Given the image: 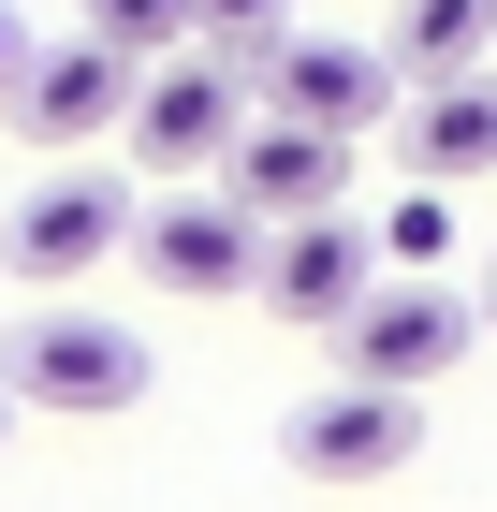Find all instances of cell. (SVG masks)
Segmentation results:
<instances>
[{"mask_svg":"<svg viewBox=\"0 0 497 512\" xmlns=\"http://www.w3.org/2000/svg\"><path fill=\"white\" fill-rule=\"evenodd\" d=\"M147 381H161L147 337L117 308H74V293H44V308L0 337V395H15V410H88V425H103V410H132Z\"/></svg>","mask_w":497,"mask_h":512,"instance_id":"obj_1","label":"cell"},{"mask_svg":"<svg viewBox=\"0 0 497 512\" xmlns=\"http://www.w3.org/2000/svg\"><path fill=\"white\" fill-rule=\"evenodd\" d=\"M468 337H483V322H468L454 278H366L351 322H337V366L381 381V395H439V381L468 366Z\"/></svg>","mask_w":497,"mask_h":512,"instance_id":"obj_2","label":"cell"},{"mask_svg":"<svg viewBox=\"0 0 497 512\" xmlns=\"http://www.w3.org/2000/svg\"><path fill=\"white\" fill-rule=\"evenodd\" d=\"M249 88H264V118H293V132H337V147H366V132H381L395 103H410L381 44H337V30H278L264 59H249Z\"/></svg>","mask_w":497,"mask_h":512,"instance_id":"obj_3","label":"cell"},{"mask_svg":"<svg viewBox=\"0 0 497 512\" xmlns=\"http://www.w3.org/2000/svg\"><path fill=\"white\" fill-rule=\"evenodd\" d=\"M234 132H249V74H234V59H205V44H176V59H147V74H132L117 147L161 161V176H220Z\"/></svg>","mask_w":497,"mask_h":512,"instance_id":"obj_4","label":"cell"},{"mask_svg":"<svg viewBox=\"0 0 497 512\" xmlns=\"http://www.w3.org/2000/svg\"><path fill=\"white\" fill-rule=\"evenodd\" d=\"M132 74H147V59H117V44H30V59H15V74H0V118L30 132L44 161H88L103 147L117 118H132Z\"/></svg>","mask_w":497,"mask_h":512,"instance_id":"obj_5","label":"cell"},{"mask_svg":"<svg viewBox=\"0 0 497 512\" xmlns=\"http://www.w3.org/2000/svg\"><path fill=\"white\" fill-rule=\"evenodd\" d=\"M132 176H103V161H59V176H44L30 205H15V220H0V264L15 278H103L117 249H132Z\"/></svg>","mask_w":497,"mask_h":512,"instance_id":"obj_6","label":"cell"},{"mask_svg":"<svg viewBox=\"0 0 497 512\" xmlns=\"http://www.w3.org/2000/svg\"><path fill=\"white\" fill-rule=\"evenodd\" d=\"M410 454H424V395H381V381L293 395V425H278V469L293 483H395Z\"/></svg>","mask_w":497,"mask_h":512,"instance_id":"obj_7","label":"cell"},{"mask_svg":"<svg viewBox=\"0 0 497 512\" xmlns=\"http://www.w3.org/2000/svg\"><path fill=\"white\" fill-rule=\"evenodd\" d=\"M205 191H220L234 220H264V235H278V220H337V205H351V147H337V132H293V118H249Z\"/></svg>","mask_w":497,"mask_h":512,"instance_id":"obj_8","label":"cell"},{"mask_svg":"<svg viewBox=\"0 0 497 512\" xmlns=\"http://www.w3.org/2000/svg\"><path fill=\"white\" fill-rule=\"evenodd\" d=\"M132 264L161 278V293H249V264H264V220H234L205 176H176V191L132 205Z\"/></svg>","mask_w":497,"mask_h":512,"instance_id":"obj_9","label":"cell"},{"mask_svg":"<svg viewBox=\"0 0 497 512\" xmlns=\"http://www.w3.org/2000/svg\"><path fill=\"white\" fill-rule=\"evenodd\" d=\"M366 278H381V249H366V220L337 205V220H278V235H264V264H249V293H264L278 322H307V337H337Z\"/></svg>","mask_w":497,"mask_h":512,"instance_id":"obj_10","label":"cell"},{"mask_svg":"<svg viewBox=\"0 0 497 512\" xmlns=\"http://www.w3.org/2000/svg\"><path fill=\"white\" fill-rule=\"evenodd\" d=\"M395 161H410L424 191H468V176H497V59L483 74H439L395 103Z\"/></svg>","mask_w":497,"mask_h":512,"instance_id":"obj_11","label":"cell"},{"mask_svg":"<svg viewBox=\"0 0 497 512\" xmlns=\"http://www.w3.org/2000/svg\"><path fill=\"white\" fill-rule=\"evenodd\" d=\"M395 88H439V74H483L497 59V0H395V30H381Z\"/></svg>","mask_w":497,"mask_h":512,"instance_id":"obj_12","label":"cell"},{"mask_svg":"<svg viewBox=\"0 0 497 512\" xmlns=\"http://www.w3.org/2000/svg\"><path fill=\"white\" fill-rule=\"evenodd\" d=\"M366 249H381V278H395V264L424 278V264H439V249H454V191H424V176H410V191H395L381 220H366Z\"/></svg>","mask_w":497,"mask_h":512,"instance_id":"obj_13","label":"cell"},{"mask_svg":"<svg viewBox=\"0 0 497 512\" xmlns=\"http://www.w3.org/2000/svg\"><path fill=\"white\" fill-rule=\"evenodd\" d=\"M74 30L117 44V59H176V44H191V15H176V0H74Z\"/></svg>","mask_w":497,"mask_h":512,"instance_id":"obj_14","label":"cell"},{"mask_svg":"<svg viewBox=\"0 0 497 512\" xmlns=\"http://www.w3.org/2000/svg\"><path fill=\"white\" fill-rule=\"evenodd\" d=\"M176 15H191V44H205V59H234V74H249V59H264V44L293 30L278 0H176Z\"/></svg>","mask_w":497,"mask_h":512,"instance_id":"obj_15","label":"cell"},{"mask_svg":"<svg viewBox=\"0 0 497 512\" xmlns=\"http://www.w3.org/2000/svg\"><path fill=\"white\" fill-rule=\"evenodd\" d=\"M15 59H30V15H15V0H0V74H15Z\"/></svg>","mask_w":497,"mask_h":512,"instance_id":"obj_16","label":"cell"},{"mask_svg":"<svg viewBox=\"0 0 497 512\" xmlns=\"http://www.w3.org/2000/svg\"><path fill=\"white\" fill-rule=\"evenodd\" d=\"M468 322H483V337H497V278H483V293H468Z\"/></svg>","mask_w":497,"mask_h":512,"instance_id":"obj_17","label":"cell"},{"mask_svg":"<svg viewBox=\"0 0 497 512\" xmlns=\"http://www.w3.org/2000/svg\"><path fill=\"white\" fill-rule=\"evenodd\" d=\"M0 439H15V395H0Z\"/></svg>","mask_w":497,"mask_h":512,"instance_id":"obj_18","label":"cell"}]
</instances>
